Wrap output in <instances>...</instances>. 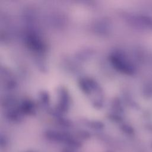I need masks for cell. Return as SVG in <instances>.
Wrapping results in <instances>:
<instances>
[{"label":"cell","mask_w":152,"mask_h":152,"mask_svg":"<svg viewBox=\"0 0 152 152\" xmlns=\"http://www.w3.org/2000/svg\"><path fill=\"white\" fill-rule=\"evenodd\" d=\"M151 146H152V145H151Z\"/></svg>","instance_id":"6da1fadb"}]
</instances>
